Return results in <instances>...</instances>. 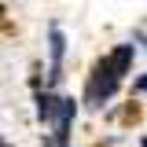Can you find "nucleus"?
<instances>
[{"label":"nucleus","instance_id":"1","mask_svg":"<svg viewBox=\"0 0 147 147\" xmlns=\"http://www.w3.org/2000/svg\"><path fill=\"white\" fill-rule=\"evenodd\" d=\"M118 81H121V77L110 70L107 59L96 63V66H92V77H88V88H85V103H88V107H103L110 96L118 92Z\"/></svg>","mask_w":147,"mask_h":147},{"label":"nucleus","instance_id":"2","mask_svg":"<svg viewBox=\"0 0 147 147\" xmlns=\"http://www.w3.org/2000/svg\"><path fill=\"white\" fill-rule=\"evenodd\" d=\"M132 55H136V48H132V44H121L118 52H110V55H107L110 70L118 74V77H125V74H129V66H132Z\"/></svg>","mask_w":147,"mask_h":147},{"label":"nucleus","instance_id":"3","mask_svg":"<svg viewBox=\"0 0 147 147\" xmlns=\"http://www.w3.org/2000/svg\"><path fill=\"white\" fill-rule=\"evenodd\" d=\"M55 110H59V99L55 96H48V92L37 96V118L40 121H55Z\"/></svg>","mask_w":147,"mask_h":147},{"label":"nucleus","instance_id":"4","mask_svg":"<svg viewBox=\"0 0 147 147\" xmlns=\"http://www.w3.org/2000/svg\"><path fill=\"white\" fill-rule=\"evenodd\" d=\"M136 88H140V92H147V74L140 77V81H136Z\"/></svg>","mask_w":147,"mask_h":147},{"label":"nucleus","instance_id":"5","mask_svg":"<svg viewBox=\"0 0 147 147\" xmlns=\"http://www.w3.org/2000/svg\"><path fill=\"white\" fill-rule=\"evenodd\" d=\"M140 147H147V136H144V140H140Z\"/></svg>","mask_w":147,"mask_h":147},{"label":"nucleus","instance_id":"6","mask_svg":"<svg viewBox=\"0 0 147 147\" xmlns=\"http://www.w3.org/2000/svg\"><path fill=\"white\" fill-rule=\"evenodd\" d=\"M0 147H11V144H4V140H0Z\"/></svg>","mask_w":147,"mask_h":147}]
</instances>
